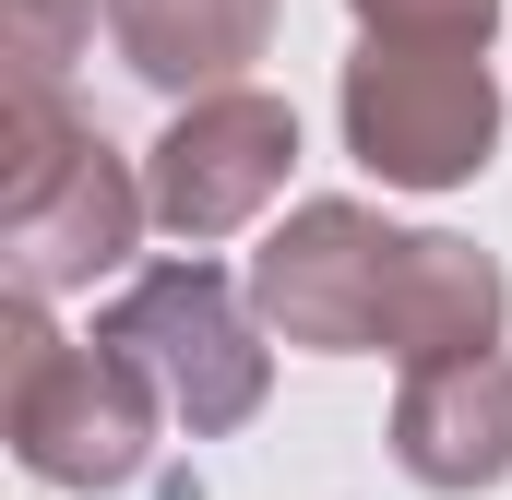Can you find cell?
Returning a JSON list of instances; mask_svg holds the SVG:
<instances>
[{"mask_svg":"<svg viewBox=\"0 0 512 500\" xmlns=\"http://www.w3.org/2000/svg\"><path fill=\"white\" fill-rule=\"evenodd\" d=\"M143 227H155V191L131 179V155L72 120L60 84H12L0 96V274L24 298H72L120 274Z\"/></svg>","mask_w":512,"mask_h":500,"instance_id":"cell-1","label":"cell"},{"mask_svg":"<svg viewBox=\"0 0 512 500\" xmlns=\"http://www.w3.org/2000/svg\"><path fill=\"white\" fill-rule=\"evenodd\" d=\"M0 429H12V465L36 489H131L155 429H167V393L131 370L108 334H48V298L12 286L0 310Z\"/></svg>","mask_w":512,"mask_h":500,"instance_id":"cell-2","label":"cell"},{"mask_svg":"<svg viewBox=\"0 0 512 500\" xmlns=\"http://www.w3.org/2000/svg\"><path fill=\"white\" fill-rule=\"evenodd\" d=\"M108 346H120L131 370L167 393V417L191 429V441H227V429H251L262 393H274V322L251 310V286H227L203 250L191 262H155V274H131L120 298H108V322H96Z\"/></svg>","mask_w":512,"mask_h":500,"instance_id":"cell-3","label":"cell"},{"mask_svg":"<svg viewBox=\"0 0 512 500\" xmlns=\"http://www.w3.org/2000/svg\"><path fill=\"white\" fill-rule=\"evenodd\" d=\"M346 155L382 191H465L501 155V72L489 48H405V36H358L346 60Z\"/></svg>","mask_w":512,"mask_h":500,"instance_id":"cell-4","label":"cell"},{"mask_svg":"<svg viewBox=\"0 0 512 500\" xmlns=\"http://www.w3.org/2000/svg\"><path fill=\"white\" fill-rule=\"evenodd\" d=\"M286 167H298V108L262 84H215V96H179V120L155 131L143 191H155V227L179 250H215L251 215H274Z\"/></svg>","mask_w":512,"mask_h":500,"instance_id":"cell-5","label":"cell"},{"mask_svg":"<svg viewBox=\"0 0 512 500\" xmlns=\"http://www.w3.org/2000/svg\"><path fill=\"white\" fill-rule=\"evenodd\" d=\"M393 250H405V227H382V215L346 203V191H322V203H298V215L251 250V310L286 346H310V358H382Z\"/></svg>","mask_w":512,"mask_h":500,"instance_id":"cell-6","label":"cell"},{"mask_svg":"<svg viewBox=\"0 0 512 500\" xmlns=\"http://www.w3.org/2000/svg\"><path fill=\"white\" fill-rule=\"evenodd\" d=\"M393 465L441 500H477L512 477V358L465 346V358H417L393 393Z\"/></svg>","mask_w":512,"mask_h":500,"instance_id":"cell-7","label":"cell"},{"mask_svg":"<svg viewBox=\"0 0 512 500\" xmlns=\"http://www.w3.org/2000/svg\"><path fill=\"white\" fill-rule=\"evenodd\" d=\"M512 322V286L501 262L477 239H453V227H405L393 250V298H382V358H465V346H501Z\"/></svg>","mask_w":512,"mask_h":500,"instance_id":"cell-8","label":"cell"},{"mask_svg":"<svg viewBox=\"0 0 512 500\" xmlns=\"http://www.w3.org/2000/svg\"><path fill=\"white\" fill-rule=\"evenodd\" d=\"M108 48L155 96H215L274 48V0H108Z\"/></svg>","mask_w":512,"mask_h":500,"instance_id":"cell-9","label":"cell"},{"mask_svg":"<svg viewBox=\"0 0 512 500\" xmlns=\"http://www.w3.org/2000/svg\"><path fill=\"white\" fill-rule=\"evenodd\" d=\"M96 12H108V0H0V60H12V84H60V60L84 48Z\"/></svg>","mask_w":512,"mask_h":500,"instance_id":"cell-10","label":"cell"},{"mask_svg":"<svg viewBox=\"0 0 512 500\" xmlns=\"http://www.w3.org/2000/svg\"><path fill=\"white\" fill-rule=\"evenodd\" d=\"M358 36H405V48H489L501 0H346Z\"/></svg>","mask_w":512,"mask_h":500,"instance_id":"cell-11","label":"cell"}]
</instances>
